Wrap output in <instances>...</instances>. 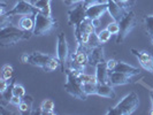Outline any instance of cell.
Instances as JSON below:
<instances>
[{"label": "cell", "mask_w": 153, "mask_h": 115, "mask_svg": "<svg viewBox=\"0 0 153 115\" xmlns=\"http://www.w3.org/2000/svg\"><path fill=\"white\" fill-rule=\"evenodd\" d=\"M28 63L42 68L44 71H53L60 67V61L58 58L42 52H32L28 54Z\"/></svg>", "instance_id": "obj_4"}, {"label": "cell", "mask_w": 153, "mask_h": 115, "mask_svg": "<svg viewBox=\"0 0 153 115\" xmlns=\"http://www.w3.org/2000/svg\"><path fill=\"white\" fill-rule=\"evenodd\" d=\"M27 1H29V2H31V4H32V5H33V4H35V2H36V1H37V0H27Z\"/></svg>", "instance_id": "obj_37"}, {"label": "cell", "mask_w": 153, "mask_h": 115, "mask_svg": "<svg viewBox=\"0 0 153 115\" xmlns=\"http://www.w3.org/2000/svg\"><path fill=\"white\" fill-rule=\"evenodd\" d=\"M96 94L102 98H107V99H114L116 97L114 86H112L111 84H101V83H98L97 85Z\"/></svg>", "instance_id": "obj_18"}, {"label": "cell", "mask_w": 153, "mask_h": 115, "mask_svg": "<svg viewBox=\"0 0 153 115\" xmlns=\"http://www.w3.org/2000/svg\"><path fill=\"white\" fill-rule=\"evenodd\" d=\"M69 59H70V66H68V67L84 71L85 67L89 65L88 47L81 43H76L75 51L70 54Z\"/></svg>", "instance_id": "obj_7"}, {"label": "cell", "mask_w": 153, "mask_h": 115, "mask_svg": "<svg viewBox=\"0 0 153 115\" xmlns=\"http://www.w3.org/2000/svg\"><path fill=\"white\" fill-rule=\"evenodd\" d=\"M19 27L23 29L24 31H33V27H35V20H32L30 16H22L20 22H19ZM33 33V32H32Z\"/></svg>", "instance_id": "obj_23"}, {"label": "cell", "mask_w": 153, "mask_h": 115, "mask_svg": "<svg viewBox=\"0 0 153 115\" xmlns=\"http://www.w3.org/2000/svg\"><path fill=\"white\" fill-rule=\"evenodd\" d=\"M115 71H119V73H124V74H127V75H130V76H137L140 74V70L136 67H134V66H131V65H128V63H126V62H122V61H117V65H116V67L114 69Z\"/></svg>", "instance_id": "obj_19"}, {"label": "cell", "mask_w": 153, "mask_h": 115, "mask_svg": "<svg viewBox=\"0 0 153 115\" xmlns=\"http://www.w3.org/2000/svg\"><path fill=\"white\" fill-rule=\"evenodd\" d=\"M108 10V4L107 1L101 2V4H97L93 5L91 7L86 9V16L91 20H96V19H100Z\"/></svg>", "instance_id": "obj_15"}, {"label": "cell", "mask_w": 153, "mask_h": 115, "mask_svg": "<svg viewBox=\"0 0 153 115\" xmlns=\"http://www.w3.org/2000/svg\"><path fill=\"white\" fill-rule=\"evenodd\" d=\"M69 56H70V53H69V46L66 35L65 32H60L58 35V43H56V58L60 61V68L62 73H65L66 68L68 67L67 63H68Z\"/></svg>", "instance_id": "obj_9"}, {"label": "cell", "mask_w": 153, "mask_h": 115, "mask_svg": "<svg viewBox=\"0 0 153 115\" xmlns=\"http://www.w3.org/2000/svg\"><path fill=\"white\" fill-rule=\"evenodd\" d=\"M31 35L33 33L30 31H24L20 27H15L13 24L5 28H0V46L2 48L14 46L21 40L30 39Z\"/></svg>", "instance_id": "obj_1"}, {"label": "cell", "mask_w": 153, "mask_h": 115, "mask_svg": "<svg viewBox=\"0 0 153 115\" xmlns=\"http://www.w3.org/2000/svg\"><path fill=\"white\" fill-rule=\"evenodd\" d=\"M79 81L82 84H85V83H92V84H98V79H97V76L96 75H90V74H85V73H82L79 76Z\"/></svg>", "instance_id": "obj_25"}, {"label": "cell", "mask_w": 153, "mask_h": 115, "mask_svg": "<svg viewBox=\"0 0 153 115\" xmlns=\"http://www.w3.org/2000/svg\"><path fill=\"white\" fill-rule=\"evenodd\" d=\"M139 105V97L136 92H130L126 97L120 100V102L109 108L106 114L107 115H130L132 114Z\"/></svg>", "instance_id": "obj_3"}, {"label": "cell", "mask_w": 153, "mask_h": 115, "mask_svg": "<svg viewBox=\"0 0 153 115\" xmlns=\"http://www.w3.org/2000/svg\"><path fill=\"white\" fill-rule=\"evenodd\" d=\"M61 1L65 2V5H67V6H74V5H76V4L82 2L83 0H61Z\"/></svg>", "instance_id": "obj_35"}, {"label": "cell", "mask_w": 153, "mask_h": 115, "mask_svg": "<svg viewBox=\"0 0 153 115\" xmlns=\"http://www.w3.org/2000/svg\"><path fill=\"white\" fill-rule=\"evenodd\" d=\"M13 15H7V14H2L0 15V28H5L12 24V20H13Z\"/></svg>", "instance_id": "obj_29"}, {"label": "cell", "mask_w": 153, "mask_h": 115, "mask_svg": "<svg viewBox=\"0 0 153 115\" xmlns=\"http://www.w3.org/2000/svg\"><path fill=\"white\" fill-rule=\"evenodd\" d=\"M116 65H117V61L114 60V59H109L106 61V66H107V68L109 71H112V70H114L115 67H116Z\"/></svg>", "instance_id": "obj_34"}, {"label": "cell", "mask_w": 153, "mask_h": 115, "mask_svg": "<svg viewBox=\"0 0 153 115\" xmlns=\"http://www.w3.org/2000/svg\"><path fill=\"white\" fill-rule=\"evenodd\" d=\"M13 94H15V96H19V97H21V98H23L27 93H25V89L23 88L22 85L20 84H14V86H13Z\"/></svg>", "instance_id": "obj_31"}, {"label": "cell", "mask_w": 153, "mask_h": 115, "mask_svg": "<svg viewBox=\"0 0 153 115\" xmlns=\"http://www.w3.org/2000/svg\"><path fill=\"white\" fill-rule=\"evenodd\" d=\"M143 23H144V27H145L146 33L152 38L153 37V15L144 16Z\"/></svg>", "instance_id": "obj_24"}, {"label": "cell", "mask_w": 153, "mask_h": 115, "mask_svg": "<svg viewBox=\"0 0 153 115\" xmlns=\"http://www.w3.org/2000/svg\"><path fill=\"white\" fill-rule=\"evenodd\" d=\"M151 42H152V45H153V37L151 38Z\"/></svg>", "instance_id": "obj_38"}, {"label": "cell", "mask_w": 153, "mask_h": 115, "mask_svg": "<svg viewBox=\"0 0 153 115\" xmlns=\"http://www.w3.org/2000/svg\"><path fill=\"white\" fill-rule=\"evenodd\" d=\"M32 102H33V99H32V97L31 96H24L22 98V101L20 102V105L17 106L19 108V111L21 112V113H28V114H32L33 112H32Z\"/></svg>", "instance_id": "obj_21"}, {"label": "cell", "mask_w": 153, "mask_h": 115, "mask_svg": "<svg viewBox=\"0 0 153 115\" xmlns=\"http://www.w3.org/2000/svg\"><path fill=\"white\" fill-rule=\"evenodd\" d=\"M106 29H107L112 35H117L119 31H120V24H119V22H116V21H113L112 23H108Z\"/></svg>", "instance_id": "obj_30"}, {"label": "cell", "mask_w": 153, "mask_h": 115, "mask_svg": "<svg viewBox=\"0 0 153 115\" xmlns=\"http://www.w3.org/2000/svg\"><path fill=\"white\" fill-rule=\"evenodd\" d=\"M51 2H52V0H37V1L33 4V6L37 8V10L44 13L46 15H52Z\"/></svg>", "instance_id": "obj_22"}, {"label": "cell", "mask_w": 153, "mask_h": 115, "mask_svg": "<svg viewBox=\"0 0 153 115\" xmlns=\"http://www.w3.org/2000/svg\"><path fill=\"white\" fill-rule=\"evenodd\" d=\"M13 71H14V69H13L12 66H9V65H5V66L2 67L1 77H2V78H5V79H7V81H10V79H12V77H13Z\"/></svg>", "instance_id": "obj_26"}, {"label": "cell", "mask_w": 153, "mask_h": 115, "mask_svg": "<svg viewBox=\"0 0 153 115\" xmlns=\"http://www.w3.org/2000/svg\"><path fill=\"white\" fill-rule=\"evenodd\" d=\"M35 27H33V35L35 36H45L51 33L59 27V22L52 15H46L44 13L37 10L33 15Z\"/></svg>", "instance_id": "obj_2"}, {"label": "cell", "mask_w": 153, "mask_h": 115, "mask_svg": "<svg viewBox=\"0 0 153 115\" xmlns=\"http://www.w3.org/2000/svg\"><path fill=\"white\" fill-rule=\"evenodd\" d=\"M96 32V27L93 25L92 20L89 19L88 16L82 21V23L75 28L74 30V35H75V39L76 43H81L83 45H86L88 40L90 38L92 33Z\"/></svg>", "instance_id": "obj_8"}, {"label": "cell", "mask_w": 153, "mask_h": 115, "mask_svg": "<svg viewBox=\"0 0 153 115\" xmlns=\"http://www.w3.org/2000/svg\"><path fill=\"white\" fill-rule=\"evenodd\" d=\"M108 4V13L109 15L112 16L113 21H116V22H120V20L122 19L124 14L127 13L126 9H123L115 0H106Z\"/></svg>", "instance_id": "obj_16"}, {"label": "cell", "mask_w": 153, "mask_h": 115, "mask_svg": "<svg viewBox=\"0 0 153 115\" xmlns=\"http://www.w3.org/2000/svg\"><path fill=\"white\" fill-rule=\"evenodd\" d=\"M63 74L67 77V81H66V83L63 85L65 91L67 92V93H69L71 97L76 98V99H79V100L88 99L89 96L83 91V86H82V83H81L78 76H75L69 67L66 68Z\"/></svg>", "instance_id": "obj_5"}, {"label": "cell", "mask_w": 153, "mask_h": 115, "mask_svg": "<svg viewBox=\"0 0 153 115\" xmlns=\"http://www.w3.org/2000/svg\"><path fill=\"white\" fill-rule=\"evenodd\" d=\"M150 96H151V101H152V107H151V111H150V114L153 115V90L150 92Z\"/></svg>", "instance_id": "obj_36"}, {"label": "cell", "mask_w": 153, "mask_h": 115, "mask_svg": "<svg viewBox=\"0 0 153 115\" xmlns=\"http://www.w3.org/2000/svg\"><path fill=\"white\" fill-rule=\"evenodd\" d=\"M106 1V0H105ZM104 0H83V2H84L85 7L89 8L93 6V5H97V4H101V2H105Z\"/></svg>", "instance_id": "obj_33"}, {"label": "cell", "mask_w": 153, "mask_h": 115, "mask_svg": "<svg viewBox=\"0 0 153 115\" xmlns=\"http://www.w3.org/2000/svg\"><path fill=\"white\" fill-rule=\"evenodd\" d=\"M104 44L98 45L92 48H88V55H89V65L97 66L99 62L106 61L105 60V53H104Z\"/></svg>", "instance_id": "obj_14"}, {"label": "cell", "mask_w": 153, "mask_h": 115, "mask_svg": "<svg viewBox=\"0 0 153 115\" xmlns=\"http://www.w3.org/2000/svg\"><path fill=\"white\" fill-rule=\"evenodd\" d=\"M96 76L98 79V83L101 84H109L108 83V76H109V70L106 66V61L99 62L96 66Z\"/></svg>", "instance_id": "obj_17"}, {"label": "cell", "mask_w": 153, "mask_h": 115, "mask_svg": "<svg viewBox=\"0 0 153 115\" xmlns=\"http://www.w3.org/2000/svg\"><path fill=\"white\" fill-rule=\"evenodd\" d=\"M108 83L112 85V86H116V85L131 84V83H134V81H132V76H130V75H127L124 73H119V71L112 70V71H109Z\"/></svg>", "instance_id": "obj_13"}, {"label": "cell", "mask_w": 153, "mask_h": 115, "mask_svg": "<svg viewBox=\"0 0 153 115\" xmlns=\"http://www.w3.org/2000/svg\"><path fill=\"white\" fill-rule=\"evenodd\" d=\"M21 101H22V98H21V97L13 94V96H12V98H10V101H9V105H13V106L17 107V106L20 105V102H21Z\"/></svg>", "instance_id": "obj_32"}, {"label": "cell", "mask_w": 153, "mask_h": 115, "mask_svg": "<svg viewBox=\"0 0 153 115\" xmlns=\"http://www.w3.org/2000/svg\"><path fill=\"white\" fill-rule=\"evenodd\" d=\"M36 13H37V8L35 7L31 2L27 1V0H20L19 2H16L14 7L12 9H8L5 14L13 16H31L35 15Z\"/></svg>", "instance_id": "obj_11"}, {"label": "cell", "mask_w": 153, "mask_h": 115, "mask_svg": "<svg viewBox=\"0 0 153 115\" xmlns=\"http://www.w3.org/2000/svg\"><path fill=\"white\" fill-rule=\"evenodd\" d=\"M86 9L88 8L85 7L84 2H79V4H76L74 5V8L69 9L67 15H68V24L76 28L78 27L82 21L86 17Z\"/></svg>", "instance_id": "obj_10"}, {"label": "cell", "mask_w": 153, "mask_h": 115, "mask_svg": "<svg viewBox=\"0 0 153 115\" xmlns=\"http://www.w3.org/2000/svg\"><path fill=\"white\" fill-rule=\"evenodd\" d=\"M32 114H55V105L54 101L51 99H45L42 101L40 107H39V112H33Z\"/></svg>", "instance_id": "obj_20"}, {"label": "cell", "mask_w": 153, "mask_h": 115, "mask_svg": "<svg viewBox=\"0 0 153 115\" xmlns=\"http://www.w3.org/2000/svg\"><path fill=\"white\" fill-rule=\"evenodd\" d=\"M136 23H137V19H136L135 13L131 10H128L119 22L120 31L116 35V40H115L116 44H122L126 40V38L129 36V33L132 31V29L136 27Z\"/></svg>", "instance_id": "obj_6"}, {"label": "cell", "mask_w": 153, "mask_h": 115, "mask_svg": "<svg viewBox=\"0 0 153 115\" xmlns=\"http://www.w3.org/2000/svg\"><path fill=\"white\" fill-rule=\"evenodd\" d=\"M97 35H98V38H99V42L101 43V44H105V43L109 42V39H111V37H112V33H111L107 29L101 30L100 32H98Z\"/></svg>", "instance_id": "obj_27"}, {"label": "cell", "mask_w": 153, "mask_h": 115, "mask_svg": "<svg viewBox=\"0 0 153 115\" xmlns=\"http://www.w3.org/2000/svg\"><path fill=\"white\" fill-rule=\"evenodd\" d=\"M131 53L137 58L139 65L142 66V68L145 69L146 71L151 73L153 75V55L145 52V51H137L135 48H131Z\"/></svg>", "instance_id": "obj_12"}, {"label": "cell", "mask_w": 153, "mask_h": 115, "mask_svg": "<svg viewBox=\"0 0 153 115\" xmlns=\"http://www.w3.org/2000/svg\"><path fill=\"white\" fill-rule=\"evenodd\" d=\"M123 9H126L127 12L128 10H130L131 8L134 7V5H135V2H136V0H115Z\"/></svg>", "instance_id": "obj_28"}]
</instances>
